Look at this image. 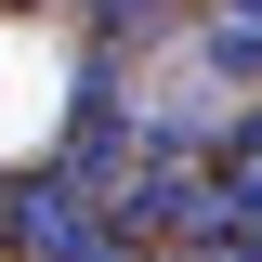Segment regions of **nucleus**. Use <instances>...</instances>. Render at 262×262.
Returning <instances> with one entry per match:
<instances>
[{"label": "nucleus", "mask_w": 262, "mask_h": 262, "mask_svg": "<svg viewBox=\"0 0 262 262\" xmlns=\"http://www.w3.org/2000/svg\"><path fill=\"white\" fill-rule=\"evenodd\" d=\"M223 13H262V0H223Z\"/></svg>", "instance_id": "4"}, {"label": "nucleus", "mask_w": 262, "mask_h": 262, "mask_svg": "<svg viewBox=\"0 0 262 262\" xmlns=\"http://www.w3.org/2000/svg\"><path fill=\"white\" fill-rule=\"evenodd\" d=\"M131 158H144V118H131V66H79V92H66V158L53 184H79L105 210V196L131 184Z\"/></svg>", "instance_id": "1"}, {"label": "nucleus", "mask_w": 262, "mask_h": 262, "mask_svg": "<svg viewBox=\"0 0 262 262\" xmlns=\"http://www.w3.org/2000/svg\"><path fill=\"white\" fill-rule=\"evenodd\" d=\"M0 262H13V249H0Z\"/></svg>", "instance_id": "5"}, {"label": "nucleus", "mask_w": 262, "mask_h": 262, "mask_svg": "<svg viewBox=\"0 0 262 262\" xmlns=\"http://www.w3.org/2000/svg\"><path fill=\"white\" fill-rule=\"evenodd\" d=\"M0 249H13V262H131V236L105 223L79 184L27 170V184H0Z\"/></svg>", "instance_id": "2"}, {"label": "nucleus", "mask_w": 262, "mask_h": 262, "mask_svg": "<svg viewBox=\"0 0 262 262\" xmlns=\"http://www.w3.org/2000/svg\"><path fill=\"white\" fill-rule=\"evenodd\" d=\"M196 79L249 92V79H262V13H223V0H210V27H196Z\"/></svg>", "instance_id": "3"}]
</instances>
